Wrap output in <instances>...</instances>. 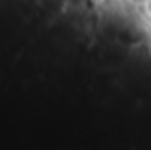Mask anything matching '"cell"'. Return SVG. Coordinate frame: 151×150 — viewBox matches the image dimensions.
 Here are the masks:
<instances>
[{
	"instance_id": "6da1fadb",
	"label": "cell",
	"mask_w": 151,
	"mask_h": 150,
	"mask_svg": "<svg viewBox=\"0 0 151 150\" xmlns=\"http://www.w3.org/2000/svg\"><path fill=\"white\" fill-rule=\"evenodd\" d=\"M144 12H145V15L151 19V0H144Z\"/></svg>"
}]
</instances>
